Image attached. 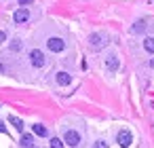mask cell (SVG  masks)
Listing matches in <instances>:
<instances>
[{
	"label": "cell",
	"mask_w": 154,
	"mask_h": 148,
	"mask_svg": "<svg viewBox=\"0 0 154 148\" xmlns=\"http://www.w3.org/2000/svg\"><path fill=\"white\" fill-rule=\"evenodd\" d=\"M89 45H91V49L99 51V49H103V47L108 45V40H106V36H101V34H91V36H89Z\"/></svg>",
	"instance_id": "1"
},
{
	"label": "cell",
	"mask_w": 154,
	"mask_h": 148,
	"mask_svg": "<svg viewBox=\"0 0 154 148\" xmlns=\"http://www.w3.org/2000/svg\"><path fill=\"white\" fill-rule=\"evenodd\" d=\"M47 47H49V51H53V53H61V51L66 49V43H63L61 38L53 36V38H49V40H47Z\"/></svg>",
	"instance_id": "2"
},
{
	"label": "cell",
	"mask_w": 154,
	"mask_h": 148,
	"mask_svg": "<svg viewBox=\"0 0 154 148\" xmlns=\"http://www.w3.org/2000/svg\"><path fill=\"white\" fill-rule=\"evenodd\" d=\"M30 61H32V66H34V68H42L47 59H45V53H42V51L34 49V51H30Z\"/></svg>",
	"instance_id": "3"
},
{
	"label": "cell",
	"mask_w": 154,
	"mask_h": 148,
	"mask_svg": "<svg viewBox=\"0 0 154 148\" xmlns=\"http://www.w3.org/2000/svg\"><path fill=\"white\" fill-rule=\"evenodd\" d=\"M116 142H118V144H120L122 148L131 146V144H133V135H131V131H127V129L118 131V135H116Z\"/></svg>",
	"instance_id": "4"
},
{
	"label": "cell",
	"mask_w": 154,
	"mask_h": 148,
	"mask_svg": "<svg viewBox=\"0 0 154 148\" xmlns=\"http://www.w3.org/2000/svg\"><path fill=\"white\" fill-rule=\"evenodd\" d=\"M63 142H66L68 146H78V144H80V133L70 129V131L63 133Z\"/></svg>",
	"instance_id": "5"
},
{
	"label": "cell",
	"mask_w": 154,
	"mask_h": 148,
	"mask_svg": "<svg viewBox=\"0 0 154 148\" xmlns=\"http://www.w3.org/2000/svg\"><path fill=\"white\" fill-rule=\"evenodd\" d=\"M13 19H15V24H26V21L30 19V11H28L26 7H21V9H17V11H15Z\"/></svg>",
	"instance_id": "6"
},
{
	"label": "cell",
	"mask_w": 154,
	"mask_h": 148,
	"mask_svg": "<svg viewBox=\"0 0 154 148\" xmlns=\"http://www.w3.org/2000/svg\"><path fill=\"white\" fill-rule=\"evenodd\" d=\"M146 28H148V21H146V19H139V21H135V24L131 26V34H143Z\"/></svg>",
	"instance_id": "7"
},
{
	"label": "cell",
	"mask_w": 154,
	"mask_h": 148,
	"mask_svg": "<svg viewBox=\"0 0 154 148\" xmlns=\"http://www.w3.org/2000/svg\"><path fill=\"white\" fill-rule=\"evenodd\" d=\"M118 66H120V64H118V57H116V55H108V57H106V68H108L110 72H116Z\"/></svg>",
	"instance_id": "8"
},
{
	"label": "cell",
	"mask_w": 154,
	"mask_h": 148,
	"mask_svg": "<svg viewBox=\"0 0 154 148\" xmlns=\"http://www.w3.org/2000/svg\"><path fill=\"white\" fill-rule=\"evenodd\" d=\"M55 78H57V83H59V85H70V80H72V76H70L68 72H57V76H55Z\"/></svg>",
	"instance_id": "9"
},
{
	"label": "cell",
	"mask_w": 154,
	"mask_h": 148,
	"mask_svg": "<svg viewBox=\"0 0 154 148\" xmlns=\"http://www.w3.org/2000/svg\"><path fill=\"white\" fill-rule=\"evenodd\" d=\"M21 148H34V137L30 133L21 135Z\"/></svg>",
	"instance_id": "10"
},
{
	"label": "cell",
	"mask_w": 154,
	"mask_h": 148,
	"mask_svg": "<svg viewBox=\"0 0 154 148\" xmlns=\"http://www.w3.org/2000/svg\"><path fill=\"white\" fill-rule=\"evenodd\" d=\"M32 131H34L36 135H40V137H45V135H49V131H47V127H45V125H40V123H38V125H32Z\"/></svg>",
	"instance_id": "11"
},
{
	"label": "cell",
	"mask_w": 154,
	"mask_h": 148,
	"mask_svg": "<svg viewBox=\"0 0 154 148\" xmlns=\"http://www.w3.org/2000/svg\"><path fill=\"white\" fill-rule=\"evenodd\" d=\"M9 121H11V125H13L17 131H23V121H21V118H17V116H9Z\"/></svg>",
	"instance_id": "12"
},
{
	"label": "cell",
	"mask_w": 154,
	"mask_h": 148,
	"mask_svg": "<svg viewBox=\"0 0 154 148\" xmlns=\"http://www.w3.org/2000/svg\"><path fill=\"white\" fill-rule=\"evenodd\" d=\"M143 49H146L148 53H154V38H152V36H148V38L143 40Z\"/></svg>",
	"instance_id": "13"
},
{
	"label": "cell",
	"mask_w": 154,
	"mask_h": 148,
	"mask_svg": "<svg viewBox=\"0 0 154 148\" xmlns=\"http://www.w3.org/2000/svg\"><path fill=\"white\" fill-rule=\"evenodd\" d=\"M51 148H63V142H61L59 137H53V140H51Z\"/></svg>",
	"instance_id": "14"
},
{
	"label": "cell",
	"mask_w": 154,
	"mask_h": 148,
	"mask_svg": "<svg viewBox=\"0 0 154 148\" xmlns=\"http://www.w3.org/2000/svg\"><path fill=\"white\" fill-rule=\"evenodd\" d=\"M11 51H21V40H13L11 43Z\"/></svg>",
	"instance_id": "15"
},
{
	"label": "cell",
	"mask_w": 154,
	"mask_h": 148,
	"mask_svg": "<svg viewBox=\"0 0 154 148\" xmlns=\"http://www.w3.org/2000/svg\"><path fill=\"white\" fill-rule=\"evenodd\" d=\"M93 148H108V142L99 140V142H95V144H93Z\"/></svg>",
	"instance_id": "16"
},
{
	"label": "cell",
	"mask_w": 154,
	"mask_h": 148,
	"mask_svg": "<svg viewBox=\"0 0 154 148\" xmlns=\"http://www.w3.org/2000/svg\"><path fill=\"white\" fill-rule=\"evenodd\" d=\"M19 5H21V7H26V5H32V0H19Z\"/></svg>",
	"instance_id": "17"
},
{
	"label": "cell",
	"mask_w": 154,
	"mask_h": 148,
	"mask_svg": "<svg viewBox=\"0 0 154 148\" xmlns=\"http://www.w3.org/2000/svg\"><path fill=\"white\" fill-rule=\"evenodd\" d=\"M5 40H7V34H5L2 30H0V43H5Z\"/></svg>",
	"instance_id": "18"
},
{
	"label": "cell",
	"mask_w": 154,
	"mask_h": 148,
	"mask_svg": "<svg viewBox=\"0 0 154 148\" xmlns=\"http://www.w3.org/2000/svg\"><path fill=\"white\" fill-rule=\"evenodd\" d=\"M5 131H7V129H5V125H2V123H0V133H5Z\"/></svg>",
	"instance_id": "19"
}]
</instances>
